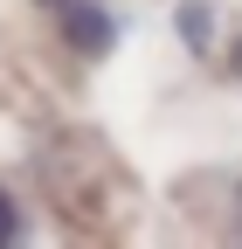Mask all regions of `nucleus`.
I'll return each mask as SVG.
<instances>
[{
  "label": "nucleus",
  "mask_w": 242,
  "mask_h": 249,
  "mask_svg": "<svg viewBox=\"0 0 242 249\" xmlns=\"http://www.w3.org/2000/svg\"><path fill=\"white\" fill-rule=\"evenodd\" d=\"M14 235H21V214H14L7 194H0V242H14Z\"/></svg>",
  "instance_id": "nucleus-3"
},
{
  "label": "nucleus",
  "mask_w": 242,
  "mask_h": 249,
  "mask_svg": "<svg viewBox=\"0 0 242 249\" xmlns=\"http://www.w3.org/2000/svg\"><path fill=\"white\" fill-rule=\"evenodd\" d=\"M235 76H242V42H235Z\"/></svg>",
  "instance_id": "nucleus-4"
},
{
  "label": "nucleus",
  "mask_w": 242,
  "mask_h": 249,
  "mask_svg": "<svg viewBox=\"0 0 242 249\" xmlns=\"http://www.w3.org/2000/svg\"><path fill=\"white\" fill-rule=\"evenodd\" d=\"M55 21H63V42L76 55H90V62L118 49V21H111V7H97V0H63Z\"/></svg>",
  "instance_id": "nucleus-1"
},
{
  "label": "nucleus",
  "mask_w": 242,
  "mask_h": 249,
  "mask_svg": "<svg viewBox=\"0 0 242 249\" xmlns=\"http://www.w3.org/2000/svg\"><path fill=\"white\" fill-rule=\"evenodd\" d=\"M180 35H187L194 55H207V49H215V14H207L201 0H187V7H180Z\"/></svg>",
  "instance_id": "nucleus-2"
},
{
  "label": "nucleus",
  "mask_w": 242,
  "mask_h": 249,
  "mask_svg": "<svg viewBox=\"0 0 242 249\" xmlns=\"http://www.w3.org/2000/svg\"><path fill=\"white\" fill-rule=\"evenodd\" d=\"M42 7H63V0H42Z\"/></svg>",
  "instance_id": "nucleus-5"
}]
</instances>
